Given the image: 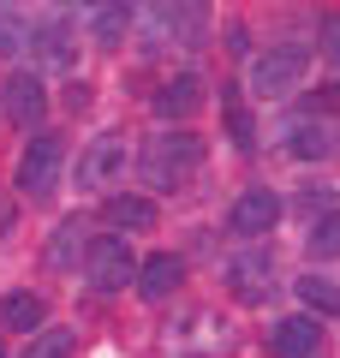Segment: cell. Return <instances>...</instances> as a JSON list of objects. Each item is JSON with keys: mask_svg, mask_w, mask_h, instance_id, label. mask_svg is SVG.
I'll use <instances>...</instances> for the list:
<instances>
[{"mask_svg": "<svg viewBox=\"0 0 340 358\" xmlns=\"http://www.w3.org/2000/svg\"><path fill=\"white\" fill-rule=\"evenodd\" d=\"M203 138L197 131H150V143H143V179H150L155 192H179V185H191L203 167Z\"/></svg>", "mask_w": 340, "mask_h": 358, "instance_id": "obj_1", "label": "cell"}, {"mask_svg": "<svg viewBox=\"0 0 340 358\" xmlns=\"http://www.w3.org/2000/svg\"><path fill=\"white\" fill-rule=\"evenodd\" d=\"M304 72H311V48L304 42H269L263 54H251V72H245L239 90H251V96H292V90L304 84Z\"/></svg>", "mask_w": 340, "mask_h": 358, "instance_id": "obj_2", "label": "cell"}, {"mask_svg": "<svg viewBox=\"0 0 340 358\" xmlns=\"http://www.w3.org/2000/svg\"><path fill=\"white\" fill-rule=\"evenodd\" d=\"M84 287L90 293H126L132 275H138V257H132L126 239H113V233H96V239L84 245Z\"/></svg>", "mask_w": 340, "mask_h": 358, "instance_id": "obj_3", "label": "cell"}, {"mask_svg": "<svg viewBox=\"0 0 340 358\" xmlns=\"http://www.w3.org/2000/svg\"><path fill=\"white\" fill-rule=\"evenodd\" d=\"M60 173H66V138L36 131V138L24 143V155H18V167H13V185L24 197H48L54 185H60Z\"/></svg>", "mask_w": 340, "mask_h": 358, "instance_id": "obj_4", "label": "cell"}, {"mask_svg": "<svg viewBox=\"0 0 340 358\" xmlns=\"http://www.w3.org/2000/svg\"><path fill=\"white\" fill-rule=\"evenodd\" d=\"M275 227H281V192H269V185H251L227 203V233L233 239H269Z\"/></svg>", "mask_w": 340, "mask_h": 358, "instance_id": "obj_5", "label": "cell"}, {"mask_svg": "<svg viewBox=\"0 0 340 358\" xmlns=\"http://www.w3.org/2000/svg\"><path fill=\"white\" fill-rule=\"evenodd\" d=\"M0 114L13 120V126L36 131L42 120H48V84H42L36 72H6L0 78Z\"/></svg>", "mask_w": 340, "mask_h": 358, "instance_id": "obj_6", "label": "cell"}, {"mask_svg": "<svg viewBox=\"0 0 340 358\" xmlns=\"http://www.w3.org/2000/svg\"><path fill=\"white\" fill-rule=\"evenodd\" d=\"M179 287H185V257H179V251H150V257H138L132 293H138L143 305H162V299H173Z\"/></svg>", "mask_w": 340, "mask_h": 358, "instance_id": "obj_7", "label": "cell"}, {"mask_svg": "<svg viewBox=\"0 0 340 358\" xmlns=\"http://www.w3.org/2000/svg\"><path fill=\"white\" fill-rule=\"evenodd\" d=\"M120 167H126V143L113 138V131H101V138L84 143V155H78V167H72V185L78 192H101L108 179H120Z\"/></svg>", "mask_w": 340, "mask_h": 358, "instance_id": "obj_8", "label": "cell"}, {"mask_svg": "<svg viewBox=\"0 0 340 358\" xmlns=\"http://www.w3.org/2000/svg\"><path fill=\"white\" fill-rule=\"evenodd\" d=\"M269 352H275V358H316V352H323V322L304 317V310L275 317V322H269Z\"/></svg>", "mask_w": 340, "mask_h": 358, "instance_id": "obj_9", "label": "cell"}, {"mask_svg": "<svg viewBox=\"0 0 340 358\" xmlns=\"http://www.w3.org/2000/svg\"><path fill=\"white\" fill-rule=\"evenodd\" d=\"M203 96H209L203 72H173L162 90H155V120H167V126H185V120L203 108Z\"/></svg>", "mask_w": 340, "mask_h": 358, "instance_id": "obj_10", "label": "cell"}, {"mask_svg": "<svg viewBox=\"0 0 340 358\" xmlns=\"http://www.w3.org/2000/svg\"><path fill=\"white\" fill-rule=\"evenodd\" d=\"M30 54H36L48 72H66V66L78 60V36H72V18H42V24H30Z\"/></svg>", "mask_w": 340, "mask_h": 358, "instance_id": "obj_11", "label": "cell"}, {"mask_svg": "<svg viewBox=\"0 0 340 358\" xmlns=\"http://www.w3.org/2000/svg\"><path fill=\"white\" fill-rule=\"evenodd\" d=\"M101 221L113 227V239H126V233H150V227H162V209H155V197H132V192H120V197H108V203H101Z\"/></svg>", "mask_w": 340, "mask_h": 358, "instance_id": "obj_12", "label": "cell"}, {"mask_svg": "<svg viewBox=\"0 0 340 358\" xmlns=\"http://www.w3.org/2000/svg\"><path fill=\"white\" fill-rule=\"evenodd\" d=\"M269 275H275V257H269V251H239L233 263H227V287H233L245 305L269 299Z\"/></svg>", "mask_w": 340, "mask_h": 358, "instance_id": "obj_13", "label": "cell"}, {"mask_svg": "<svg viewBox=\"0 0 340 358\" xmlns=\"http://www.w3.org/2000/svg\"><path fill=\"white\" fill-rule=\"evenodd\" d=\"M155 30H162L167 42H179V48H203L209 42V6H162V13H150Z\"/></svg>", "mask_w": 340, "mask_h": 358, "instance_id": "obj_14", "label": "cell"}, {"mask_svg": "<svg viewBox=\"0 0 340 358\" xmlns=\"http://www.w3.org/2000/svg\"><path fill=\"white\" fill-rule=\"evenodd\" d=\"M281 150H287L292 162H328V155L340 150V138H334V126H328V120H292Z\"/></svg>", "mask_w": 340, "mask_h": 358, "instance_id": "obj_15", "label": "cell"}, {"mask_svg": "<svg viewBox=\"0 0 340 358\" xmlns=\"http://www.w3.org/2000/svg\"><path fill=\"white\" fill-rule=\"evenodd\" d=\"M0 322L13 334H36L48 322V299L30 293V287H13V293H0Z\"/></svg>", "mask_w": 340, "mask_h": 358, "instance_id": "obj_16", "label": "cell"}, {"mask_svg": "<svg viewBox=\"0 0 340 358\" xmlns=\"http://www.w3.org/2000/svg\"><path fill=\"white\" fill-rule=\"evenodd\" d=\"M90 221H78V215H66L60 227L48 233V245H42V268H72V263H84V245H90Z\"/></svg>", "mask_w": 340, "mask_h": 358, "instance_id": "obj_17", "label": "cell"}, {"mask_svg": "<svg viewBox=\"0 0 340 358\" xmlns=\"http://www.w3.org/2000/svg\"><path fill=\"white\" fill-rule=\"evenodd\" d=\"M292 293H299L304 317H340V287L323 281V275H299V281H292Z\"/></svg>", "mask_w": 340, "mask_h": 358, "instance_id": "obj_18", "label": "cell"}, {"mask_svg": "<svg viewBox=\"0 0 340 358\" xmlns=\"http://www.w3.org/2000/svg\"><path fill=\"white\" fill-rule=\"evenodd\" d=\"M132 18H138V6H126V0H113V6H101V13H90V30H96L101 48H120L132 30Z\"/></svg>", "mask_w": 340, "mask_h": 358, "instance_id": "obj_19", "label": "cell"}, {"mask_svg": "<svg viewBox=\"0 0 340 358\" xmlns=\"http://www.w3.org/2000/svg\"><path fill=\"white\" fill-rule=\"evenodd\" d=\"M221 114H227V138L239 143V150H251V143H257V120L245 114V90H239V84L221 96Z\"/></svg>", "mask_w": 340, "mask_h": 358, "instance_id": "obj_20", "label": "cell"}, {"mask_svg": "<svg viewBox=\"0 0 340 358\" xmlns=\"http://www.w3.org/2000/svg\"><path fill=\"white\" fill-rule=\"evenodd\" d=\"M304 251H311L316 263L340 257V209H328V215H316V221H311V233H304Z\"/></svg>", "mask_w": 340, "mask_h": 358, "instance_id": "obj_21", "label": "cell"}, {"mask_svg": "<svg viewBox=\"0 0 340 358\" xmlns=\"http://www.w3.org/2000/svg\"><path fill=\"white\" fill-rule=\"evenodd\" d=\"M24 358H78V334L72 329H36L30 334V346H24Z\"/></svg>", "mask_w": 340, "mask_h": 358, "instance_id": "obj_22", "label": "cell"}, {"mask_svg": "<svg viewBox=\"0 0 340 358\" xmlns=\"http://www.w3.org/2000/svg\"><path fill=\"white\" fill-rule=\"evenodd\" d=\"M24 48H30V18L0 6V60H18Z\"/></svg>", "mask_w": 340, "mask_h": 358, "instance_id": "obj_23", "label": "cell"}, {"mask_svg": "<svg viewBox=\"0 0 340 358\" xmlns=\"http://www.w3.org/2000/svg\"><path fill=\"white\" fill-rule=\"evenodd\" d=\"M316 54H323L328 66H340V13H323V24H316Z\"/></svg>", "mask_w": 340, "mask_h": 358, "instance_id": "obj_24", "label": "cell"}, {"mask_svg": "<svg viewBox=\"0 0 340 358\" xmlns=\"http://www.w3.org/2000/svg\"><path fill=\"white\" fill-rule=\"evenodd\" d=\"M304 108H311V120H323V114H340V78H334V84H316Z\"/></svg>", "mask_w": 340, "mask_h": 358, "instance_id": "obj_25", "label": "cell"}, {"mask_svg": "<svg viewBox=\"0 0 340 358\" xmlns=\"http://www.w3.org/2000/svg\"><path fill=\"white\" fill-rule=\"evenodd\" d=\"M0 358H13V352H6V346H0Z\"/></svg>", "mask_w": 340, "mask_h": 358, "instance_id": "obj_26", "label": "cell"}]
</instances>
